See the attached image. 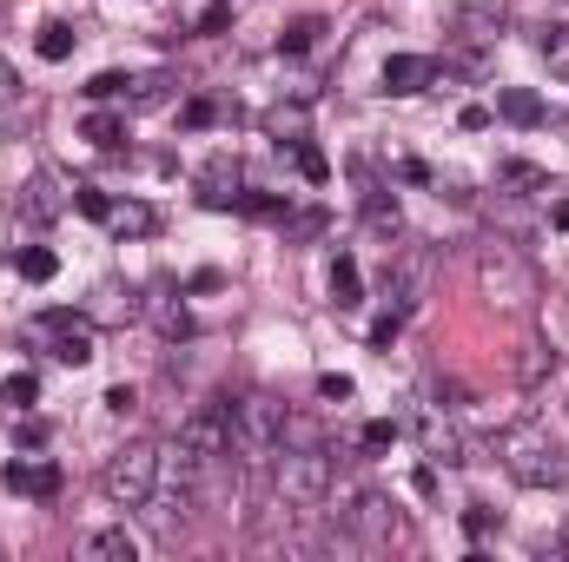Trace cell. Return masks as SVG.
<instances>
[{"instance_id": "29", "label": "cell", "mask_w": 569, "mask_h": 562, "mask_svg": "<svg viewBox=\"0 0 569 562\" xmlns=\"http://www.w3.org/2000/svg\"><path fill=\"white\" fill-rule=\"evenodd\" d=\"M318 33H325V27H318V20H298V27H291V33H284L279 47H284V53H305V47H311V40H318Z\"/></svg>"}, {"instance_id": "4", "label": "cell", "mask_w": 569, "mask_h": 562, "mask_svg": "<svg viewBox=\"0 0 569 562\" xmlns=\"http://www.w3.org/2000/svg\"><path fill=\"white\" fill-rule=\"evenodd\" d=\"M100 490H107L113 510H146V496L159 490V443H127V450H113L107 470H100Z\"/></svg>"}, {"instance_id": "7", "label": "cell", "mask_w": 569, "mask_h": 562, "mask_svg": "<svg viewBox=\"0 0 569 562\" xmlns=\"http://www.w3.org/2000/svg\"><path fill=\"white\" fill-rule=\"evenodd\" d=\"M179 436L212 463V456H232V398H212V404H199L192 418L179 423Z\"/></svg>"}, {"instance_id": "25", "label": "cell", "mask_w": 569, "mask_h": 562, "mask_svg": "<svg viewBox=\"0 0 569 562\" xmlns=\"http://www.w3.org/2000/svg\"><path fill=\"white\" fill-rule=\"evenodd\" d=\"M13 265H20V279H33V284L53 279V252H40V245H27V252H20Z\"/></svg>"}, {"instance_id": "26", "label": "cell", "mask_w": 569, "mask_h": 562, "mask_svg": "<svg viewBox=\"0 0 569 562\" xmlns=\"http://www.w3.org/2000/svg\"><path fill=\"white\" fill-rule=\"evenodd\" d=\"M497 179H503V185H537V192L550 185V179H543L537 165H523V159H503V165H497Z\"/></svg>"}, {"instance_id": "20", "label": "cell", "mask_w": 569, "mask_h": 562, "mask_svg": "<svg viewBox=\"0 0 569 562\" xmlns=\"http://www.w3.org/2000/svg\"><path fill=\"white\" fill-rule=\"evenodd\" d=\"M365 225H371V232H398V225H405V219H398V199L365 192Z\"/></svg>"}, {"instance_id": "2", "label": "cell", "mask_w": 569, "mask_h": 562, "mask_svg": "<svg viewBox=\"0 0 569 562\" xmlns=\"http://www.w3.org/2000/svg\"><path fill=\"white\" fill-rule=\"evenodd\" d=\"M331 450L325 443H279V456H272V483H279V496L291 510H318L325 496H331Z\"/></svg>"}, {"instance_id": "33", "label": "cell", "mask_w": 569, "mask_h": 562, "mask_svg": "<svg viewBox=\"0 0 569 562\" xmlns=\"http://www.w3.org/2000/svg\"><path fill=\"white\" fill-rule=\"evenodd\" d=\"M159 93H166V73H152V80H140V87H133V107H152Z\"/></svg>"}, {"instance_id": "9", "label": "cell", "mask_w": 569, "mask_h": 562, "mask_svg": "<svg viewBox=\"0 0 569 562\" xmlns=\"http://www.w3.org/2000/svg\"><path fill=\"white\" fill-rule=\"evenodd\" d=\"M450 27H457V40H470V47H490V40L510 27V0H457Z\"/></svg>"}, {"instance_id": "37", "label": "cell", "mask_w": 569, "mask_h": 562, "mask_svg": "<svg viewBox=\"0 0 569 562\" xmlns=\"http://www.w3.org/2000/svg\"><path fill=\"white\" fill-rule=\"evenodd\" d=\"M550 225H557V232H569V199H557V205H550Z\"/></svg>"}, {"instance_id": "23", "label": "cell", "mask_w": 569, "mask_h": 562, "mask_svg": "<svg viewBox=\"0 0 569 562\" xmlns=\"http://www.w3.org/2000/svg\"><path fill=\"white\" fill-rule=\"evenodd\" d=\"M67 53H73V27H60V20L40 27V60H67Z\"/></svg>"}, {"instance_id": "30", "label": "cell", "mask_w": 569, "mask_h": 562, "mask_svg": "<svg viewBox=\"0 0 569 562\" xmlns=\"http://www.w3.org/2000/svg\"><path fill=\"white\" fill-rule=\"evenodd\" d=\"M391 443H398V423H365V450H391Z\"/></svg>"}, {"instance_id": "18", "label": "cell", "mask_w": 569, "mask_h": 562, "mask_svg": "<svg viewBox=\"0 0 569 562\" xmlns=\"http://www.w3.org/2000/svg\"><path fill=\"white\" fill-rule=\"evenodd\" d=\"M107 225H113L120 239H146V232L159 225V212H152V205H140V199H127V205H113V212H107Z\"/></svg>"}, {"instance_id": "21", "label": "cell", "mask_w": 569, "mask_h": 562, "mask_svg": "<svg viewBox=\"0 0 569 562\" xmlns=\"http://www.w3.org/2000/svg\"><path fill=\"white\" fill-rule=\"evenodd\" d=\"M87 140L113 152V145L127 140V120H120V113H87Z\"/></svg>"}, {"instance_id": "11", "label": "cell", "mask_w": 569, "mask_h": 562, "mask_svg": "<svg viewBox=\"0 0 569 562\" xmlns=\"http://www.w3.org/2000/svg\"><path fill=\"white\" fill-rule=\"evenodd\" d=\"M430 80H437V60H425V53H391L385 60V87L391 93H425Z\"/></svg>"}, {"instance_id": "24", "label": "cell", "mask_w": 569, "mask_h": 562, "mask_svg": "<svg viewBox=\"0 0 569 562\" xmlns=\"http://www.w3.org/2000/svg\"><path fill=\"white\" fill-rule=\"evenodd\" d=\"M33 398H40V384H33V378H7V384H0V411H27Z\"/></svg>"}, {"instance_id": "14", "label": "cell", "mask_w": 569, "mask_h": 562, "mask_svg": "<svg viewBox=\"0 0 569 562\" xmlns=\"http://www.w3.org/2000/svg\"><path fill=\"white\" fill-rule=\"evenodd\" d=\"M67 199H73V192H67ZM67 199H60V192H53V172H40V179H33V185H27V192H20V219H33V225H53V219H60V205H67Z\"/></svg>"}, {"instance_id": "34", "label": "cell", "mask_w": 569, "mask_h": 562, "mask_svg": "<svg viewBox=\"0 0 569 562\" xmlns=\"http://www.w3.org/2000/svg\"><path fill=\"white\" fill-rule=\"evenodd\" d=\"M13 100H20V73L0 60V107H13Z\"/></svg>"}, {"instance_id": "32", "label": "cell", "mask_w": 569, "mask_h": 562, "mask_svg": "<svg viewBox=\"0 0 569 562\" xmlns=\"http://www.w3.org/2000/svg\"><path fill=\"white\" fill-rule=\"evenodd\" d=\"M298 165H305V179H325V172H331V165H325V152H318V145H305V140H298Z\"/></svg>"}, {"instance_id": "6", "label": "cell", "mask_w": 569, "mask_h": 562, "mask_svg": "<svg viewBox=\"0 0 569 562\" xmlns=\"http://www.w3.org/2000/svg\"><path fill=\"white\" fill-rule=\"evenodd\" d=\"M27 338L47 344L60 364H87V358H93V324H87L80 311H40V318L27 324Z\"/></svg>"}, {"instance_id": "22", "label": "cell", "mask_w": 569, "mask_h": 562, "mask_svg": "<svg viewBox=\"0 0 569 562\" xmlns=\"http://www.w3.org/2000/svg\"><path fill=\"white\" fill-rule=\"evenodd\" d=\"M543 67H550L557 80H569V27H550V33H543Z\"/></svg>"}, {"instance_id": "31", "label": "cell", "mask_w": 569, "mask_h": 562, "mask_svg": "<svg viewBox=\"0 0 569 562\" xmlns=\"http://www.w3.org/2000/svg\"><path fill=\"white\" fill-rule=\"evenodd\" d=\"M127 87H133V80H127V73H100V80H93V87H87V93H93V100H113V93H127Z\"/></svg>"}, {"instance_id": "13", "label": "cell", "mask_w": 569, "mask_h": 562, "mask_svg": "<svg viewBox=\"0 0 569 562\" xmlns=\"http://www.w3.org/2000/svg\"><path fill=\"white\" fill-rule=\"evenodd\" d=\"M140 311L152 318V331H159V338H186V331H192V318H186V304L172 298V284H159Z\"/></svg>"}, {"instance_id": "1", "label": "cell", "mask_w": 569, "mask_h": 562, "mask_svg": "<svg viewBox=\"0 0 569 562\" xmlns=\"http://www.w3.org/2000/svg\"><path fill=\"white\" fill-rule=\"evenodd\" d=\"M497 456H503V470H510L523 490H569V450L550 436V430H537V423L503 430Z\"/></svg>"}, {"instance_id": "15", "label": "cell", "mask_w": 569, "mask_h": 562, "mask_svg": "<svg viewBox=\"0 0 569 562\" xmlns=\"http://www.w3.org/2000/svg\"><path fill=\"white\" fill-rule=\"evenodd\" d=\"M418 430H425V450H430V463H443V470H450V463H463V436H457L450 423L437 418V411H430V418L418 423Z\"/></svg>"}, {"instance_id": "10", "label": "cell", "mask_w": 569, "mask_h": 562, "mask_svg": "<svg viewBox=\"0 0 569 562\" xmlns=\"http://www.w3.org/2000/svg\"><path fill=\"white\" fill-rule=\"evenodd\" d=\"M0 483H7L13 496H40V503H53V496H60V463H20V456H13V463L0 470Z\"/></svg>"}, {"instance_id": "19", "label": "cell", "mask_w": 569, "mask_h": 562, "mask_svg": "<svg viewBox=\"0 0 569 562\" xmlns=\"http://www.w3.org/2000/svg\"><path fill=\"white\" fill-rule=\"evenodd\" d=\"M266 133H272V140H291V145H298V140H305V107H272V113H266Z\"/></svg>"}, {"instance_id": "16", "label": "cell", "mask_w": 569, "mask_h": 562, "mask_svg": "<svg viewBox=\"0 0 569 562\" xmlns=\"http://www.w3.org/2000/svg\"><path fill=\"white\" fill-rule=\"evenodd\" d=\"M497 113L517 120V127H543V100H537L530 87H503V93H497Z\"/></svg>"}, {"instance_id": "17", "label": "cell", "mask_w": 569, "mask_h": 562, "mask_svg": "<svg viewBox=\"0 0 569 562\" xmlns=\"http://www.w3.org/2000/svg\"><path fill=\"white\" fill-rule=\"evenodd\" d=\"M517 371H523V384L537 391V384H550V378L563 371V358H557V344H543V338H537V344H523V364H517Z\"/></svg>"}, {"instance_id": "5", "label": "cell", "mask_w": 569, "mask_h": 562, "mask_svg": "<svg viewBox=\"0 0 569 562\" xmlns=\"http://www.w3.org/2000/svg\"><path fill=\"white\" fill-rule=\"evenodd\" d=\"M338 530H351L358 543L385 550V543H398V536H405V510H398V496H385V490L358 483V490H351V503H345V516H338Z\"/></svg>"}, {"instance_id": "28", "label": "cell", "mask_w": 569, "mask_h": 562, "mask_svg": "<svg viewBox=\"0 0 569 562\" xmlns=\"http://www.w3.org/2000/svg\"><path fill=\"white\" fill-rule=\"evenodd\" d=\"M331 284H338V304H358V265H351V259L331 265Z\"/></svg>"}, {"instance_id": "8", "label": "cell", "mask_w": 569, "mask_h": 562, "mask_svg": "<svg viewBox=\"0 0 569 562\" xmlns=\"http://www.w3.org/2000/svg\"><path fill=\"white\" fill-rule=\"evenodd\" d=\"M477 279H483V291H497V298H530V272L517 265V252L503 239H490L477 252Z\"/></svg>"}, {"instance_id": "12", "label": "cell", "mask_w": 569, "mask_h": 562, "mask_svg": "<svg viewBox=\"0 0 569 562\" xmlns=\"http://www.w3.org/2000/svg\"><path fill=\"white\" fill-rule=\"evenodd\" d=\"M80 556H93V562H140V536H133L127 523H113V530H93V536L80 543Z\"/></svg>"}, {"instance_id": "3", "label": "cell", "mask_w": 569, "mask_h": 562, "mask_svg": "<svg viewBox=\"0 0 569 562\" xmlns=\"http://www.w3.org/2000/svg\"><path fill=\"white\" fill-rule=\"evenodd\" d=\"M284 430H291V411H284L272 391H246L239 404H232V450L246 456V463H272L284 443Z\"/></svg>"}, {"instance_id": "36", "label": "cell", "mask_w": 569, "mask_h": 562, "mask_svg": "<svg viewBox=\"0 0 569 562\" xmlns=\"http://www.w3.org/2000/svg\"><path fill=\"white\" fill-rule=\"evenodd\" d=\"M463 530H470V536H483V530H490V510H483V503H470V510H463Z\"/></svg>"}, {"instance_id": "35", "label": "cell", "mask_w": 569, "mask_h": 562, "mask_svg": "<svg viewBox=\"0 0 569 562\" xmlns=\"http://www.w3.org/2000/svg\"><path fill=\"white\" fill-rule=\"evenodd\" d=\"M107 411H120V418H127V411H140V398H133V391L120 384V391H107Z\"/></svg>"}, {"instance_id": "27", "label": "cell", "mask_w": 569, "mask_h": 562, "mask_svg": "<svg viewBox=\"0 0 569 562\" xmlns=\"http://www.w3.org/2000/svg\"><path fill=\"white\" fill-rule=\"evenodd\" d=\"M73 205H80L87 219H107V212H113V199H107L100 185H73Z\"/></svg>"}]
</instances>
